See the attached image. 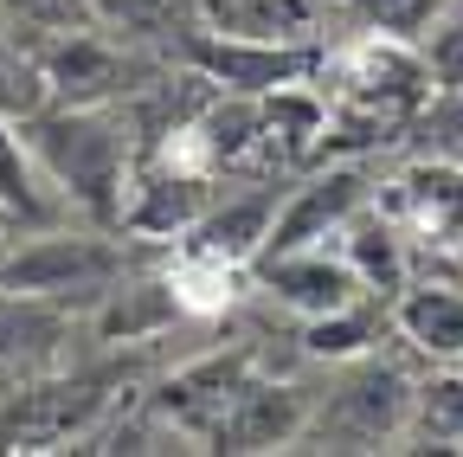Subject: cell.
I'll return each instance as SVG.
<instances>
[{"mask_svg": "<svg viewBox=\"0 0 463 457\" xmlns=\"http://www.w3.org/2000/svg\"><path fill=\"white\" fill-rule=\"evenodd\" d=\"M45 97H52V84H45V71H39V52H26L20 33L0 26V109L26 123L33 109H45Z\"/></svg>", "mask_w": 463, "mask_h": 457, "instance_id": "cell-21", "label": "cell"}, {"mask_svg": "<svg viewBox=\"0 0 463 457\" xmlns=\"http://www.w3.org/2000/svg\"><path fill=\"white\" fill-rule=\"evenodd\" d=\"M45 167L33 161V142L20 129V117L0 109V200H7L26 225H52L58 219V194H45Z\"/></svg>", "mask_w": 463, "mask_h": 457, "instance_id": "cell-17", "label": "cell"}, {"mask_svg": "<svg viewBox=\"0 0 463 457\" xmlns=\"http://www.w3.org/2000/svg\"><path fill=\"white\" fill-rule=\"evenodd\" d=\"M58 335H65V316L52 309V297H14L0 290V374H26L39 367Z\"/></svg>", "mask_w": 463, "mask_h": 457, "instance_id": "cell-16", "label": "cell"}, {"mask_svg": "<svg viewBox=\"0 0 463 457\" xmlns=\"http://www.w3.org/2000/svg\"><path fill=\"white\" fill-rule=\"evenodd\" d=\"M373 206H380L412 245L457 252V245H463V161H457V155H431V161L399 167V175L373 194Z\"/></svg>", "mask_w": 463, "mask_h": 457, "instance_id": "cell-5", "label": "cell"}, {"mask_svg": "<svg viewBox=\"0 0 463 457\" xmlns=\"http://www.w3.org/2000/svg\"><path fill=\"white\" fill-rule=\"evenodd\" d=\"M425 59H431V78H438V90H450V97H463V7H444L431 26H425Z\"/></svg>", "mask_w": 463, "mask_h": 457, "instance_id": "cell-22", "label": "cell"}, {"mask_svg": "<svg viewBox=\"0 0 463 457\" xmlns=\"http://www.w3.org/2000/svg\"><path fill=\"white\" fill-rule=\"evenodd\" d=\"M367 200H373L367 167H354V161L316 167L303 187H289V194H283L277 225H270V239H264V252H258V258H270V252H303V245H328V239H335L341 225L367 206Z\"/></svg>", "mask_w": 463, "mask_h": 457, "instance_id": "cell-6", "label": "cell"}, {"mask_svg": "<svg viewBox=\"0 0 463 457\" xmlns=\"http://www.w3.org/2000/svg\"><path fill=\"white\" fill-rule=\"evenodd\" d=\"M457 161H463V148H457Z\"/></svg>", "mask_w": 463, "mask_h": 457, "instance_id": "cell-25", "label": "cell"}, {"mask_svg": "<svg viewBox=\"0 0 463 457\" xmlns=\"http://www.w3.org/2000/svg\"><path fill=\"white\" fill-rule=\"evenodd\" d=\"M20 225H26V219H20V213H14L7 200H0V258H7V252L20 245V239H7V233H20Z\"/></svg>", "mask_w": 463, "mask_h": 457, "instance_id": "cell-24", "label": "cell"}, {"mask_svg": "<svg viewBox=\"0 0 463 457\" xmlns=\"http://www.w3.org/2000/svg\"><path fill=\"white\" fill-rule=\"evenodd\" d=\"M33 142V161L45 167L52 194L78 206L97 225H123L129 213V136L116 129L103 103H45L20 123Z\"/></svg>", "mask_w": 463, "mask_h": 457, "instance_id": "cell-1", "label": "cell"}, {"mask_svg": "<svg viewBox=\"0 0 463 457\" xmlns=\"http://www.w3.org/2000/svg\"><path fill=\"white\" fill-rule=\"evenodd\" d=\"M380 297H361V303H347V309H335V316H316L309 328H303V341H309V355H322V361H361V355H373V341H380V309H373Z\"/></svg>", "mask_w": 463, "mask_h": 457, "instance_id": "cell-20", "label": "cell"}, {"mask_svg": "<svg viewBox=\"0 0 463 457\" xmlns=\"http://www.w3.org/2000/svg\"><path fill=\"white\" fill-rule=\"evenodd\" d=\"M251 277H258V290H264V297H277L283 309H297L303 322L335 316V309H347V303L373 297L367 283H361V271L341 258V245H335V252H328V245L270 252V258H258V264H251Z\"/></svg>", "mask_w": 463, "mask_h": 457, "instance_id": "cell-7", "label": "cell"}, {"mask_svg": "<svg viewBox=\"0 0 463 457\" xmlns=\"http://www.w3.org/2000/svg\"><path fill=\"white\" fill-rule=\"evenodd\" d=\"M187 65L213 84V90H232V97H270V90H289V84H309L328 52L322 45H277V39H232V33H194L187 45Z\"/></svg>", "mask_w": 463, "mask_h": 457, "instance_id": "cell-4", "label": "cell"}, {"mask_svg": "<svg viewBox=\"0 0 463 457\" xmlns=\"http://www.w3.org/2000/svg\"><path fill=\"white\" fill-rule=\"evenodd\" d=\"M367 14V26L380 33H405V39H425V26L444 14V0H354Z\"/></svg>", "mask_w": 463, "mask_h": 457, "instance_id": "cell-23", "label": "cell"}, {"mask_svg": "<svg viewBox=\"0 0 463 457\" xmlns=\"http://www.w3.org/2000/svg\"><path fill=\"white\" fill-rule=\"evenodd\" d=\"M392 328L399 341L431 367H463V283L419 277L392 297Z\"/></svg>", "mask_w": 463, "mask_h": 457, "instance_id": "cell-10", "label": "cell"}, {"mask_svg": "<svg viewBox=\"0 0 463 457\" xmlns=\"http://www.w3.org/2000/svg\"><path fill=\"white\" fill-rule=\"evenodd\" d=\"M309 393L303 386H245L232 399V413L213 425L219 451H277V444H297L309 425Z\"/></svg>", "mask_w": 463, "mask_h": 457, "instance_id": "cell-11", "label": "cell"}, {"mask_svg": "<svg viewBox=\"0 0 463 457\" xmlns=\"http://www.w3.org/2000/svg\"><path fill=\"white\" fill-rule=\"evenodd\" d=\"M181 309H187V303H181V290H174V277H167V283H129V290L116 283V290H109V309L97 316V328H103L109 341H116V335H123V341H142V335L167 328Z\"/></svg>", "mask_w": 463, "mask_h": 457, "instance_id": "cell-19", "label": "cell"}, {"mask_svg": "<svg viewBox=\"0 0 463 457\" xmlns=\"http://www.w3.org/2000/svg\"><path fill=\"white\" fill-rule=\"evenodd\" d=\"M39 71L52 84L58 103H109L123 90L129 65L97 39V26H78V33H58L45 52H39Z\"/></svg>", "mask_w": 463, "mask_h": 457, "instance_id": "cell-12", "label": "cell"}, {"mask_svg": "<svg viewBox=\"0 0 463 457\" xmlns=\"http://www.w3.org/2000/svg\"><path fill=\"white\" fill-rule=\"evenodd\" d=\"M90 20L129 39H194L200 33V0H90Z\"/></svg>", "mask_w": 463, "mask_h": 457, "instance_id": "cell-18", "label": "cell"}, {"mask_svg": "<svg viewBox=\"0 0 463 457\" xmlns=\"http://www.w3.org/2000/svg\"><path fill=\"white\" fill-rule=\"evenodd\" d=\"M116 277H123V252L97 233H45L39 239L14 245L0 258V290L14 297H78V290H116Z\"/></svg>", "mask_w": 463, "mask_h": 457, "instance_id": "cell-3", "label": "cell"}, {"mask_svg": "<svg viewBox=\"0 0 463 457\" xmlns=\"http://www.w3.org/2000/svg\"><path fill=\"white\" fill-rule=\"evenodd\" d=\"M277 187H251V194H232L219 206H206L187 233H181V252L187 258H213V264H232V271H245L258 264L264 239H270V225H277Z\"/></svg>", "mask_w": 463, "mask_h": 457, "instance_id": "cell-9", "label": "cell"}, {"mask_svg": "<svg viewBox=\"0 0 463 457\" xmlns=\"http://www.w3.org/2000/svg\"><path fill=\"white\" fill-rule=\"evenodd\" d=\"M335 245H341V258H347V264L361 271V283H367L373 297H399L405 283H412V252H405L412 239H405V233H399V225H392L373 200H367V206H361V213L335 233Z\"/></svg>", "mask_w": 463, "mask_h": 457, "instance_id": "cell-13", "label": "cell"}, {"mask_svg": "<svg viewBox=\"0 0 463 457\" xmlns=\"http://www.w3.org/2000/svg\"><path fill=\"white\" fill-rule=\"evenodd\" d=\"M412 399H419V380H405L399 361L361 355V361H347L335 393L309 413L297 451H392L405 438Z\"/></svg>", "mask_w": 463, "mask_h": 457, "instance_id": "cell-2", "label": "cell"}, {"mask_svg": "<svg viewBox=\"0 0 463 457\" xmlns=\"http://www.w3.org/2000/svg\"><path fill=\"white\" fill-rule=\"evenodd\" d=\"M109 399L97 386H26L20 399L0 406V451H52L71 444L97 425Z\"/></svg>", "mask_w": 463, "mask_h": 457, "instance_id": "cell-8", "label": "cell"}, {"mask_svg": "<svg viewBox=\"0 0 463 457\" xmlns=\"http://www.w3.org/2000/svg\"><path fill=\"white\" fill-rule=\"evenodd\" d=\"M200 26L232 39H277V45H316L322 0H200Z\"/></svg>", "mask_w": 463, "mask_h": 457, "instance_id": "cell-14", "label": "cell"}, {"mask_svg": "<svg viewBox=\"0 0 463 457\" xmlns=\"http://www.w3.org/2000/svg\"><path fill=\"white\" fill-rule=\"evenodd\" d=\"M392 451H450V457H463V367H431L419 380L412 419H405V438Z\"/></svg>", "mask_w": 463, "mask_h": 457, "instance_id": "cell-15", "label": "cell"}]
</instances>
